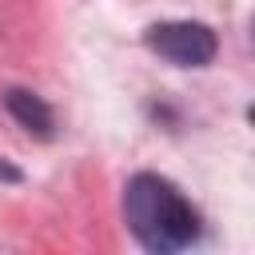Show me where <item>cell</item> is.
Instances as JSON below:
<instances>
[{
  "instance_id": "cell-1",
  "label": "cell",
  "mask_w": 255,
  "mask_h": 255,
  "mask_svg": "<svg viewBox=\"0 0 255 255\" xmlns=\"http://www.w3.org/2000/svg\"><path fill=\"white\" fill-rule=\"evenodd\" d=\"M124 223L139 247L155 255H171L195 247L203 235V219L191 199L155 171H135L124 183Z\"/></svg>"
},
{
  "instance_id": "cell-2",
  "label": "cell",
  "mask_w": 255,
  "mask_h": 255,
  "mask_svg": "<svg viewBox=\"0 0 255 255\" xmlns=\"http://www.w3.org/2000/svg\"><path fill=\"white\" fill-rule=\"evenodd\" d=\"M143 44L175 68H207L219 52V36L199 20H163L143 32Z\"/></svg>"
},
{
  "instance_id": "cell-3",
  "label": "cell",
  "mask_w": 255,
  "mask_h": 255,
  "mask_svg": "<svg viewBox=\"0 0 255 255\" xmlns=\"http://www.w3.org/2000/svg\"><path fill=\"white\" fill-rule=\"evenodd\" d=\"M4 108H8V116L28 131V135H36V139H52L56 135V112L48 108V100H40L36 92H28V88H4Z\"/></svg>"
},
{
  "instance_id": "cell-4",
  "label": "cell",
  "mask_w": 255,
  "mask_h": 255,
  "mask_svg": "<svg viewBox=\"0 0 255 255\" xmlns=\"http://www.w3.org/2000/svg\"><path fill=\"white\" fill-rule=\"evenodd\" d=\"M0 179H4V183H20V179H24V171H20V167H12L8 159H0Z\"/></svg>"
}]
</instances>
